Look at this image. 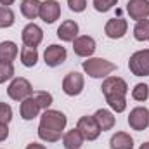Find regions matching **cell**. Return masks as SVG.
Here are the masks:
<instances>
[{
	"label": "cell",
	"mask_w": 149,
	"mask_h": 149,
	"mask_svg": "<svg viewBox=\"0 0 149 149\" xmlns=\"http://www.w3.org/2000/svg\"><path fill=\"white\" fill-rule=\"evenodd\" d=\"M16 23V14L10 7L0 5V28H10Z\"/></svg>",
	"instance_id": "cell-24"
},
{
	"label": "cell",
	"mask_w": 149,
	"mask_h": 149,
	"mask_svg": "<svg viewBox=\"0 0 149 149\" xmlns=\"http://www.w3.org/2000/svg\"><path fill=\"white\" fill-rule=\"evenodd\" d=\"M111 149H134V139L127 132H116L109 139Z\"/></svg>",
	"instance_id": "cell-18"
},
{
	"label": "cell",
	"mask_w": 149,
	"mask_h": 149,
	"mask_svg": "<svg viewBox=\"0 0 149 149\" xmlns=\"http://www.w3.org/2000/svg\"><path fill=\"white\" fill-rule=\"evenodd\" d=\"M83 87H85V78H83V74L78 73V71H70L64 76V80H63V92L66 95H70V97L80 95Z\"/></svg>",
	"instance_id": "cell-6"
},
{
	"label": "cell",
	"mask_w": 149,
	"mask_h": 149,
	"mask_svg": "<svg viewBox=\"0 0 149 149\" xmlns=\"http://www.w3.org/2000/svg\"><path fill=\"white\" fill-rule=\"evenodd\" d=\"M14 78V64L9 61H0V83L9 81Z\"/></svg>",
	"instance_id": "cell-26"
},
{
	"label": "cell",
	"mask_w": 149,
	"mask_h": 149,
	"mask_svg": "<svg viewBox=\"0 0 149 149\" xmlns=\"http://www.w3.org/2000/svg\"><path fill=\"white\" fill-rule=\"evenodd\" d=\"M97 45H95V40L88 35H81V37H76L73 40V50L78 57H92L94 52H95Z\"/></svg>",
	"instance_id": "cell-10"
},
{
	"label": "cell",
	"mask_w": 149,
	"mask_h": 149,
	"mask_svg": "<svg viewBox=\"0 0 149 149\" xmlns=\"http://www.w3.org/2000/svg\"><path fill=\"white\" fill-rule=\"evenodd\" d=\"M68 118L63 111L57 109H45L40 116L38 125V137L43 142H57L66 128Z\"/></svg>",
	"instance_id": "cell-1"
},
{
	"label": "cell",
	"mask_w": 149,
	"mask_h": 149,
	"mask_svg": "<svg viewBox=\"0 0 149 149\" xmlns=\"http://www.w3.org/2000/svg\"><path fill=\"white\" fill-rule=\"evenodd\" d=\"M40 111H42V108L38 106V102H37V99H35V95H30V97H26L24 101H21L19 113H21V118H23V120L30 121V120L37 118Z\"/></svg>",
	"instance_id": "cell-15"
},
{
	"label": "cell",
	"mask_w": 149,
	"mask_h": 149,
	"mask_svg": "<svg viewBox=\"0 0 149 149\" xmlns=\"http://www.w3.org/2000/svg\"><path fill=\"white\" fill-rule=\"evenodd\" d=\"M7 137H9V127L3 125V123H0V142H3Z\"/></svg>",
	"instance_id": "cell-32"
},
{
	"label": "cell",
	"mask_w": 149,
	"mask_h": 149,
	"mask_svg": "<svg viewBox=\"0 0 149 149\" xmlns=\"http://www.w3.org/2000/svg\"><path fill=\"white\" fill-rule=\"evenodd\" d=\"M148 97H149V87L146 83H137L132 88V99H135L139 102H144V101H148Z\"/></svg>",
	"instance_id": "cell-25"
},
{
	"label": "cell",
	"mask_w": 149,
	"mask_h": 149,
	"mask_svg": "<svg viewBox=\"0 0 149 149\" xmlns=\"http://www.w3.org/2000/svg\"><path fill=\"white\" fill-rule=\"evenodd\" d=\"M76 128L80 130V134L83 135L85 141H95L101 135V128L94 116H81L76 123Z\"/></svg>",
	"instance_id": "cell-7"
},
{
	"label": "cell",
	"mask_w": 149,
	"mask_h": 149,
	"mask_svg": "<svg viewBox=\"0 0 149 149\" xmlns=\"http://www.w3.org/2000/svg\"><path fill=\"white\" fill-rule=\"evenodd\" d=\"M118 3V0H94V9L97 12H108Z\"/></svg>",
	"instance_id": "cell-29"
},
{
	"label": "cell",
	"mask_w": 149,
	"mask_h": 149,
	"mask_svg": "<svg viewBox=\"0 0 149 149\" xmlns=\"http://www.w3.org/2000/svg\"><path fill=\"white\" fill-rule=\"evenodd\" d=\"M81 68L92 78H108L113 71H116V64L102 57H87V61L81 63Z\"/></svg>",
	"instance_id": "cell-2"
},
{
	"label": "cell",
	"mask_w": 149,
	"mask_h": 149,
	"mask_svg": "<svg viewBox=\"0 0 149 149\" xmlns=\"http://www.w3.org/2000/svg\"><path fill=\"white\" fill-rule=\"evenodd\" d=\"M128 125L132 130L142 132L149 127V109L144 106H137L134 108L128 114Z\"/></svg>",
	"instance_id": "cell-9"
},
{
	"label": "cell",
	"mask_w": 149,
	"mask_h": 149,
	"mask_svg": "<svg viewBox=\"0 0 149 149\" xmlns=\"http://www.w3.org/2000/svg\"><path fill=\"white\" fill-rule=\"evenodd\" d=\"M12 120V108L5 102H0V123L9 125Z\"/></svg>",
	"instance_id": "cell-30"
},
{
	"label": "cell",
	"mask_w": 149,
	"mask_h": 149,
	"mask_svg": "<svg viewBox=\"0 0 149 149\" xmlns=\"http://www.w3.org/2000/svg\"><path fill=\"white\" fill-rule=\"evenodd\" d=\"M40 0H23L21 2V14L26 19H37L40 16Z\"/></svg>",
	"instance_id": "cell-21"
},
{
	"label": "cell",
	"mask_w": 149,
	"mask_h": 149,
	"mask_svg": "<svg viewBox=\"0 0 149 149\" xmlns=\"http://www.w3.org/2000/svg\"><path fill=\"white\" fill-rule=\"evenodd\" d=\"M68 5L73 12H83L87 9V0H68Z\"/></svg>",
	"instance_id": "cell-31"
},
{
	"label": "cell",
	"mask_w": 149,
	"mask_h": 149,
	"mask_svg": "<svg viewBox=\"0 0 149 149\" xmlns=\"http://www.w3.org/2000/svg\"><path fill=\"white\" fill-rule=\"evenodd\" d=\"M16 0H0V5H3V7H9V5H12Z\"/></svg>",
	"instance_id": "cell-34"
},
{
	"label": "cell",
	"mask_w": 149,
	"mask_h": 149,
	"mask_svg": "<svg viewBox=\"0 0 149 149\" xmlns=\"http://www.w3.org/2000/svg\"><path fill=\"white\" fill-rule=\"evenodd\" d=\"M19 54V49L14 42L10 40H5V42H0V61H9L12 63Z\"/></svg>",
	"instance_id": "cell-20"
},
{
	"label": "cell",
	"mask_w": 149,
	"mask_h": 149,
	"mask_svg": "<svg viewBox=\"0 0 149 149\" xmlns=\"http://www.w3.org/2000/svg\"><path fill=\"white\" fill-rule=\"evenodd\" d=\"M128 31V23L127 19L123 17H113L106 23L104 26V33L108 38H113V40H118V38H123Z\"/></svg>",
	"instance_id": "cell-12"
},
{
	"label": "cell",
	"mask_w": 149,
	"mask_h": 149,
	"mask_svg": "<svg viewBox=\"0 0 149 149\" xmlns=\"http://www.w3.org/2000/svg\"><path fill=\"white\" fill-rule=\"evenodd\" d=\"M108 106L111 108L114 113H123L127 109V99L125 97H114V99H106Z\"/></svg>",
	"instance_id": "cell-28"
},
{
	"label": "cell",
	"mask_w": 149,
	"mask_h": 149,
	"mask_svg": "<svg viewBox=\"0 0 149 149\" xmlns=\"http://www.w3.org/2000/svg\"><path fill=\"white\" fill-rule=\"evenodd\" d=\"M66 57H68L66 49H64L63 45H57V43L49 45V47L45 49V52H43V61H45V64L50 66V68L61 66V64L66 61Z\"/></svg>",
	"instance_id": "cell-8"
},
{
	"label": "cell",
	"mask_w": 149,
	"mask_h": 149,
	"mask_svg": "<svg viewBox=\"0 0 149 149\" xmlns=\"http://www.w3.org/2000/svg\"><path fill=\"white\" fill-rule=\"evenodd\" d=\"M21 63H23V66H26V68H33L35 64L38 63V50L37 47H28V45H24L23 49H21Z\"/></svg>",
	"instance_id": "cell-22"
},
{
	"label": "cell",
	"mask_w": 149,
	"mask_h": 149,
	"mask_svg": "<svg viewBox=\"0 0 149 149\" xmlns=\"http://www.w3.org/2000/svg\"><path fill=\"white\" fill-rule=\"evenodd\" d=\"M127 12H128L130 19H134V21L148 19L149 17V0H128Z\"/></svg>",
	"instance_id": "cell-14"
},
{
	"label": "cell",
	"mask_w": 149,
	"mask_h": 149,
	"mask_svg": "<svg viewBox=\"0 0 149 149\" xmlns=\"http://www.w3.org/2000/svg\"><path fill=\"white\" fill-rule=\"evenodd\" d=\"M94 118H95L101 132L111 130L113 127H114V123H116V118H114V114L109 109H97V111L94 113Z\"/></svg>",
	"instance_id": "cell-17"
},
{
	"label": "cell",
	"mask_w": 149,
	"mask_h": 149,
	"mask_svg": "<svg viewBox=\"0 0 149 149\" xmlns=\"http://www.w3.org/2000/svg\"><path fill=\"white\" fill-rule=\"evenodd\" d=\"M57 37L63 42H73L78 37V23L73 19H66L61 23V26L57 28Z\"/></svg>",
	"instance_id": "cell-16"
},
{
	"label": "cell",
	"mask_w": 149,
	"mask_h": 149,
	"mask_svg": "<svg viewBox=\"0 0 149 149\" xmlns=\"http://www.w3.org/2000/svg\"><path fill=\"white\" fill-rule=\"evenodd\" d=\"M7 95L12 99V101H24L26 97L33 95V87L31 83L23 78V76H17V78H12V81L9 83L7 87Z\"/></svg>",
	"instance_id": "cell-3"
},
{
	"label": "cell",
	"mask_w": 149,
	"mask_h": 149,
	"mask_svg": "<svg viewBox=\"0 0 149 149\" xmlns=\"http://www.w3.org/2000/svg\"><path fill=\"white\" fill-rule=\"evenodd\" d=\"M128 70L135 76H149V49L137 50L130 56Z\"/></svg>",
	"instance_id": "cell-5"
},
{
	"label": "cell",
	"mask_w": 149,
	"mask_h": 149,
	"mask_svg": "<svg viewBox=\"0 0 149 149\" xmlns=\"http://www.w3.org/2000/svg\"><path fill=\"white\" fill-rule=\"evenodd\" d=\"M21 38H23V43L28 45V47H38L43 40V31L42 28L35 24V23H28L23 31H21Z\"/></svg>",
	"instance_id": "cell-13"
},
{
	"label": "cell",
	"mask_w": 149,
	"mask_h": 149,
	"mask_svg": "<svg viewBox=\"0 0 149 149\" xmlns=\"http://www.w3.org/2000/svg\"><path fill=\"white\" fill-rule=\"evenodd\" d=\"M102 94L106 99H114V97H125L127 92H128V85L123 78L120 76H108L104 81H102V87H101Z\"/></svg>",
	"instance_id": "cell-4"
},
{
	"label": "cell",
	"mask_w": 149,
	"mask_h": 149,
	"mask_svg": "<svg viewBox=\"0 0 149 149\" xmlns=\"http://www.w3.org/2000/svg\"><path fill=\"white\" fill-rule=\"evenodd\" d=\"M26 149H47L43 144H38V142H31V144H28Z\"/></svg>",
	"instance_id": "cell-33"
},
{
	"label": "cell",
	"mask_w": 149,
	"mask_h": 149,
	"mask_svg": "<svg viewBox=\"0 0 149 149\" xmlns=\"http://www.w3.org/2000/svg\"><path fill=\"white\" fill-rule=\"evenodd\" d=\"M83 141L85 139H83V135L80 134L78 128H71V130H68L63 135V144H64L66 149H80L81 144H83Z\"/></svg>",
	"instance_id": "cell-19"
},
{
	"label": "cell",
	"mask_w": 149,
	"mask_h": 149,
	"mask_svg": "<svg viewBox=\"0 0 149 149\" xmlns=\"http://www.w3.org/2000/svg\"><path fill=\"white\" fill-rule=\"evenodd\" d=\"M139 149H149V142H144V144H141V148Z\"/></svg>",
	"instance_id": "cell-35"
},
{
	"label": "cell",
	"mask_w": 149,
	"mask_h": 149,
	"mask_svg": "<svg viewBox=\"0 0 149 149\" xmlns=\"http://www.w3.org/2000/svg\"><path fill=\"white\" fill-rule=\"evenodd\" d=\"M35 95V99H37L38 106L45 111V109H50V106H52V102H54V99H52V94H49V92H35L33 94Z\"/></svg>",
	"instance_id": "cell-27"
},
{
	"label": "cell",
	"mask_w": 149,
	"mask_h": 149,
	"mask_svg": "<svg viewBox=\"0 0 149 149\" xmlns=\"http://www.w3.org/2000/svg\"><path fill=\"white\" fill-rule=\"evenodd\" d=\"M43 23L52 24L61 17V3L56 0H45L40 5V16H38Z\"/></svg>",
	"instance_id": "cell-11"
},
{
	"label": "cell",
	"mask_w": 149,
	"mask_h": 149,
	"mask_svg": "<svg viewBox=\"0 0 149 149\" xmlns=\"http://www.w3.org/2000/svg\"><path fill=\"white\" fill-rule=\"evenodd\" d=\"M134 38L137 42H148L149 40V19L137 21V24L134 26Z\"/></svg>",
	"instance_id": "cell-23"
}]
</instances>
